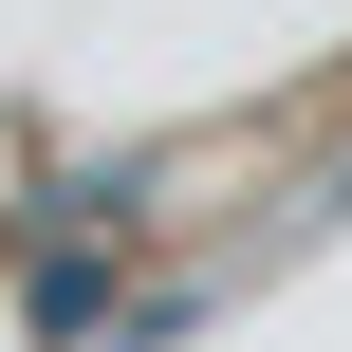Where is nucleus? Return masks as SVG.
<instances>
[{
    "label": "nucleus",
    "mask_w": 352,
    "mask_h": 352,
    "mask_svg": "<svg viewBox=\"0 0 352 352\" xmlns=\"http://www.w3.org/2000/svg\"><path fill=\"white\" fill-rule=\"evenodd\" d=\"M93 316H111V260H37V278H19V334L37 352H74Z\"/></svg>",
    "instance_id": "f257e3e1"
}]
</instances>
